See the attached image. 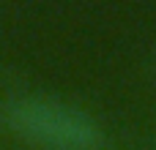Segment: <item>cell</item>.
Listing matches in <instances>:
<instances>
[{
	"label": "cell",
	"instance_id": "obj_1",
	"mask_svg": "<svg viewBox=\"0 0 156 150\" xmlns=\"http://www.w3.org/2000/svg\"><path fill=\"white\" fill-rule=\"evenodd\" d=\"M8 126L38 150H101V126L80 107L60 98L27 96L8 109Z\"/></svg>",
	"mask_w": 156,
	"mask_h": 150
}]
</instances>
